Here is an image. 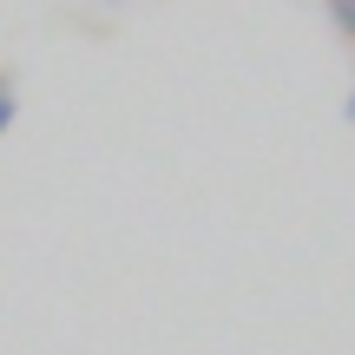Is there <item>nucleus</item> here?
<instances>
[{
    "label": "nucleus",
    "mask_w": 355,
    "mask_h": 355,
    "mask_svg": "<svg viewBox=\"0 0 355 355\" xmlns=\"http://www.w3.org/2000/svg\"><path fill=\"white\" fill-rule=\"evenodd\" d=\"M322 13H329L336 40H349V46H355V0H322Z\"/></svg>",
    "instance_id": "1"
},
{
    "label": "nucleus",
    "mask_w": 355,
    "mask_h": 355,
    "mask_svg": "<svg viewBox=\"0 0 355 355\" xmlns=\"http://www.w3.org/2000/svg\"><path fill=\"white\" fill-rule=\"evenodd\" d=\"M13 119H20V99H13V92L0 86V139H7V132H13Z\"/></svg>",
    "instance_id": "2"
},
{
    "label": "nucleus",
    "mask_w": 355,
    "mask_h": 355,
    "mask_svg": "<svg viewBox=\"0 0 355 355\" xmlns=\"http://www.w3.org/2000/svg\"><path fill=\"white\" fill-rule=\"evenodd\" d=\"M343 112H349V125H355V92H349V105H343Z\"/></svg>",
    "instance_id": "3"
},
{
    "label": "nucleus",
    "mask_w": 355,
    "mask_h": 355,
    "mask_svg": "<svg viewBox=\"0 0 355 355\" xmlns=\"http://www.w3.org/2000/svg\"><path fill=\"white\" fill-rule=\"evenodd\" d=\"M0 86H7V79H0Z\"/></svg>",
    "instance_id": "4"
}]
</instances>
